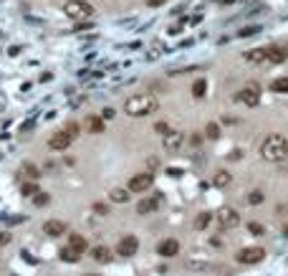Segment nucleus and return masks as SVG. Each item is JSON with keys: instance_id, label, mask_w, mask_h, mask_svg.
Wrapping results in <instances>:
<instances>
[{"instance_id": "1", "label": "nucleus", "mask_w": 288, "mask_h": 276, "mask_svg": "<svg viewBox=\"0 0 288 276\" xmlns=\"http://www.w3.org/2000/svg\"><path fill=\"white\" fill-rule=\"evenodd\" d=\"M261 155H263V160H268V162H281L288 155L286 137H283V135H268V137L263 139Z\"/></svg>"}, {"instance_id": "2", "label": "nucleus", "mask_w": 288, "mask_h": 276, "mask_svg": "<svg viewBox=\"0 0 288 276\" xmlns=\"http://www.w3.org/2000/svg\"><path fill=\"white\" fill-rule=\"evenodd\" d=\"M157 107L159 104H157V99L152 94H139V96H132V99L124 102V112L129 117H147V114L157 112Z\"/></svg>"}, {"instance_id": "3", "label": "nucleus", "mask_w": 288, "mask_h": 276, "mask_svg": "<svg viewBox=\"0 0 288 276\" xmlns=\"http://www.w3.org/2000/svg\"><path fill=\"white\" fill-rule=\"evenodd\" d=\"M64 13L73 18V20H83V18H91L94 8L86 3V0H66L64 3Z\"/></svg>"}, {"instance_id": "4", "label": "nucleus", "mask_w": 288, "mask_h": 276, "mask_svg": "<svg viewBox=\"0 0 288 276\" xmlns=\"http://www.w3.org/2000/svg\"><path fill=\"white\" fill-rule=\"evenodd\" d=\"M217 223H220L222 228H238V225H240V215H238L235 208L222 206V208H217Z\"/></svg>"}, {"instance_id": "5", "label": "nucleus", "mask_w": 288, "mask_h": 276, "mask_svg": "<svg viewBox=\"0 0 288 276\" xmlns=\"http://www.w3.org/2000/svg\"><path fill=\"white\" fill-rule=\"evenodd\" d=\"M152 183H154V175L152 172H139V175H134L129 180V193H144V190L152 188Z\"/></svg>"}, {"instance_id": "6", "label": "nucleus", "mask_w": 288, "mask_h": 276, "mask_svg": "<svg viewBox=\"0 0 288 276\" xmlns=\"http://www.w3.org/2000/svg\"><path fill=\"white\" fill-rule=\"evenodd\" d=\"M137 251H139V241H137V236H124V238L117 243V254L124 256V259L134 256Z\"/></svg>"}, {"instance_id": "7", "label": "nucleus", "mask_w": 288, "mask_h": 276, "mask_svg": "<svg viewBox=\"0 0 288 276\" xmlns=\"http://www.w3.org/2000/svg\"><path fill=\"white\" fill-rule=\"evenodd\" d=\"M238 99L245 104V107H258V102H261V89L258 86H245L243 91H238Z\"/></svg>"}, {"instance_id": "8", "label": "nucleus", "mask_w": 288, "mask_h": 276, "mask_svg": "<svg viewBox=\"0 0 288 276\" xmlns=\"http://www.w3.org/2000/svg\"><path fill=\"white\" fill-rule=\"evenodd\" d=\"M263 256H266L263 248H258V246H248V248H243V251L238 254V261H240V264H258Z\"/></svg>"}, {"instance_id": "9", "label": "nucleus", "mask_w": 288, "mask_h": 276, "mask_svg": "<svg viewBox=\"0 0 288 276\" xmlns=\"http://www.w3.org/2000/svg\"><path fill=\"white\" fill-rule=\"evenodd\" d=\"M157 254H159V256H164V259H172V256H177V254H180V243H177L175 238H164V241L157 246Z\"/></svg>"}, {"instance_id": "10", "label": "nucleus", "mask_w": 288, "mask_h": 276, "mask_svg": "<svg viewBox=\"0 0 288 276\" xmlns=\"http://www.w3.org/2000/svg\"><path fill=\"white\" fill-rule=\"evenodd\" d=\"M71 142H73V137L66 132V130H64V132H56L53 137L48 139V147H51V149H69V144H71Z\"/></svg>"}, {"instance_id": "11", "label": "nucleus", "mask_w": 288, "mask_h": 276, "mask_svg": "<svg viewBox=\"0 0 288 276\" xmlns=\"http://www.w3.org/2000/svg\"><path fill=\"white\" fill-rule=\"evenodd\" d=\"M180 147H182V135L169 130V132L164 135V149H167V152H177Z\"/></svg>"}, {"instance_id": "12", "label": "nucleus", "mask_w": 288, "mask_h": 276, "mask_svg": "<svg viewBox=\"0 0 288 276\" xmlns=\"http://www.w3.org/2000/svg\"><path fill=\"white\" fill-rule=\"evenodd\" d=\"M159 203H162V198H159V195H152V198H144L142 203L137 206V210H139L142 215H147V213H154V210L159 208Z\"/></svg>"}, {"instance_id": "13", "label": "nucleus", "mask_w": 288, "mask_h": 276, "mask_svg": "<svg viewBox=\"0 0 288 276\" xmlns=\"http://www.w3.org/2000/svg\"><path fill=\"white\" fill-rule=\"evenodd\" d=\"M43 231H46V236H64L66 233V223H61V220H46L43 223Z\"/></svg>"}, {"instance_id": "14", "label": "nucleus", "mask_w": 288, "mask_h": 276, "mask_svg": "<svg viewBox=\"0 0 288 276\" xmlns=\"http://www.w3.org/2000/svg\"><path fill=\"white\" fill-rule=\"evenodd\" d=\"M266 56H268V61H273V64H283L288 59V51L281 48V46H273V48H266Z\"/></svg>"}, {"instance_id": "15", "label": "nucleus", "mask_w": 288, "mask_h": 276, "mask_svg": "<svg viewBox=\"0 0 288 276\" xmlns=\"http://www.w3.org/2000/svg\"><path fill=\"white\" fill-rule=\"evenodd\" d=\"M91 256H94V261H99V264H109V261H111V251H109L106 246H96V248L91 251Z\"/></svg>"}, {"instance_id": "16", "label": "nucleus", "mask_w": 288, "mask_h": 276, "mask_svg": "<svg viewBox=\"0 0 288 276\" xmlns=\"http://www.w3.org/2000/svg\"><path fill=\"white\" fill-rule=\"evenodd\" d=\"M59 256H61V261H69V264H76V261L81 259V251H76L73 246H66V248H61V251H59Z\"/></svg>"}, {"instance_id": "17", "label": "nucleus", "mask_w": 288, "mask_h": 276, "mask_svg": "<svg viewBox=\"0 0 288 276\" xmlns=\"http://www.w3.org/2000/svg\"><path fill=\"white\" fill-rule=\"evenodd\" d=\"M230 180H233V178H230V172H227V170H217L215 178H213V185H215V188H227V185H230Z\"/></svg>"}, {"instance_id": "18", "label": "nucleus", "mask_w": 288, "mask_h": 276, "mask_svg": "<svg viewBox=\"0 0 288 276\" xmlns=\"http://www.w3.org/2000/svg\"><path fill=\"white\" fill-rule=\"evenodd\" d=\"M271 91L276 94H288V76H278L271 81Z\"/></svg>"}, {"instance_id": "19", "label": "nucleus", "mask_w": 288, "mask_h": 276, "mask_svg": "<svg viewBox=\"0 0 288 276\" xmlns=\"http://www.w3.org/2000/svg\"><path fill=\"white\" fill-rule=\"evenodd\" d=\"M69 246H73V248H76V251H81V254L89 248L86 238H83V236H78V233H71V236H69Z\"/></svg>"}, {"instance_id": "20", "label": "nucleus", "mask_w": 288, "mask_h": 276, "mask_svg": "<svg viewBox=\"0 0 288 276\" xmlns=\"http://www.w3.org/2000/svg\"><path fill=\"white\" fill-rule=\"evenodd\" d=\"M109 198L114 200V203H127L129 200V188L124 190V188H114L111 193H109Z\"/></svg>"}, {"instance_id": "21", "label": "nucleus", "mask_w": 288, "mask_h": 276, "mask_svg": "<svg viewBox=\"0 0 288 276\" xmlns=\"http://www.w3.org/2000/svg\"><path fill=\"white\" fill-rule=\"evenodd\" d=\"M245 59L248 61H268V56H266V48H253V51H245Z\"/></svg>"}, {"instance_id": "22", "label": "nucleus", "mask_w": 288, "mask_h": 276, "mask_svg": "<svg viewBox=\"0 0 288 276\" xmlns=\"http://www.w3.org/2000/svg\"><path fill=\"white\" fill-rule=\"evenodd\" d=\"M205 86H208V84H205V79H197V81H195V86H192V94H195L197 99H200V96H205Z\"/></svg>"}, {"instance_id": "23", "label": "nucleus", "mask_w": 288, "mask_h": 276, "mask_svg": "<svg viewBox=\"0 0 288 276\" xmlns=\"http://www.w3.org/2000/svg\"><path fill=\"white\" fill-rule=\"evenodd\" d=\"M89 130L99 135V132H104V122H101V119H96V117H91V119H89Z\"/></svg>"}, {"instance_id": "24", "label": "nucleus", "mask_w": 288, "mask_h": 276, "mask_svg": "<svg viewBox=\"0 0 288 276\" xmlns=\"http://www.w3.org/2000/svg\"><path fill=\"white\" fill-rule=\"evenodd\" d=\"M205 135H208L210 139H217V137H220V127H217L215 122H210V124L205 127Z\"/></svg>"}, {"instance_id": "25", "label": "nucleus", "mask_w": 288, "mask_h": 276, "mask_svg": "<svg viewBox=\"0 0 288 276\" xmlns=\"http://www.w3.org/2000/svg\"><path fill=\"white\" fill-rule=\"evenodd\" d=\"M36 193H38V185H36V183H25V185H23V195H25V198H33Z\"/></svg>"}, {"instance_id": "26", "label": "nucleus", "mask_w": 288, "mask_h": 276, "mask_svg": "<svg viewBox=\"0 0 288 276\" xmlns=\"http://www.w3.org/2000/svg\"><path fill=\"white\" fill-rule=\"evenodd\" d=\"M48 200H51V198H48L46 193H41V190H38V193L33 195V203H36V206H38V208H41V206H46Z\"/></svg>"}, {"instance_id": "27", "label": "nucleus", "mask_w": 288, "mask_h": 276, "mask_svg": "<svg viewBox=\"0 0 288 276\" xmlns=\"http://www.w3.org/2000/svg\"><path fill=\"white\" fill-rule=\"evenodd\" d=\"M210 218H213V215H210V213H200V218H197V220H195V225H197V228H205V225H208V223H210Z\"/></svg>"}, {"instance_id": "28", "label": "nucleus", "mask_w": 288, "mask_h": 276, "mask_svg": "<svg viewBox=\"0 0 288 276\" xmlns=\"http://www.w3.org/2000/svg\"><path fill=\"white\" fill-rule=\"evenodd\" d=\"M248 203H253V206H255V203H263V193H261V190H253V193L248 195Z\"/></svg>"}, {"instance_id": "29", "label": "nucleus", "mask_w": 288, "mask_h": 276, "mask_svg": "<svg viewBox=\"0 0 288 276\" xmlns=\"http://www.w3.org/2000/svg\"><path fill=\"white\" fill-rule=\"evenodd\" d=\"M25 175H28L31 180H38V178H41V175H38V170H36L33 165H25Z\"/></svg>"}, {"instance_id": "30", "label": "nucleus", "mask_w": 288, "mask_h": 276, "mask_svg": "<svg viewBox=\"0 0 288 276\" xmlns=\"http://www.w3.org/2000/svg\"><path fill=\"white\" fill-rule=\"evenodd\" d=\"M253 33H258V28H243L238 36H240V38H248V36H253Z\"/></svg>"}, {"instance_id": "31", "label": "nucleus", "mask_w": 288, "mask_h": 276, "mask_svg": "<svg viewBox=\"0 0 288 276\" xmlns=\"http://www.w3.org/2000/svg\"><path fill=\"white\" fill-rule=\"evenodd\" d=\"M94 210H96L99 215H106V213H109V208L104 206V203H94Z\"/></svg>"}, {"instance_id": "32", "label": "nucleus", "mask_w": 288, "mask_h": 276, "mask_svg": "<svg viewBox=\"0 0 288 276\" xmlns=\"http://www.w3.org/2000/svg\"><path fill=\"white\" fill-rule=\"evenodd\" d=\"M248 228H250V233H258V236L263 233V225H261V223H250Z\"/></svg>"}, {"instance_id": "33", "label": "nucleus", "mask_w": 288, "mask_h": 276, "mask_svg": "<svg viewBox=\"0 0 288 276\" xmlns=\"http://www.w3.org/2000/svg\"><path fill=\"white\" fill-rule=\"evenodd\" d=\"M154 130H157V132H162V135H167V132H169V127H167L164 122H159V124H157Z\"/></svg>"}, {"instance_id": "34", "label": "nucleus", "mask_w": 288, "mask_h": 276, "mask_svg": "<svg viewBox=\"0 0 288 276\" xmlns=\"http://www.w3.org/2000/svg\"><path fill=\"white\" fill-rule=\"evenodd\" d=\"M66 132H69V135H71V137H76V135H78V127H76V124H69V127H66Z\"/></svg>"}, {"instance_id": "35", "label": "nucleus", "mask_w": 288, "mask_h": 276, "mask_svg": "<svg viewBox=\"0 0 288 276\" xmlns=\"http://www.w3.org/2000/svg\"><path fill=\"white\" fill-rule=\"evenodd\" d=\"M101 117H104V119H114V109H104Z\"/></svg>"}, {"instance_id": "36", "label": "nucleus", "mask_w": 288, "mask_h": 276, "mask_svg": "<svg viewBox=\"0 0 288 276\" xmlns=\"http://www.w3.org/2000/svg\"><path fill=\"white\" fill-rule=\"evenodd\" d=\"M164 3H167V0H147L149 8H157V5H164Z\"/></svg>"}, {"instance_id": "37", "label": "nucleus", "mask_w": 288, "mask_h": 276, "mask_svg": "<svg viewBox=\"0 0 288 276\" xmlns=\"http://www.w3.org/2000/svg\"><path fill=\"white\" fill-rule=\"evenodd\" d=\"M10 243V236L8 233H0V246H8Z\"/></svg>"}, {"instance_id": "38", "label": "nucleus", "mask_w": 288, "mask_h": 276, "mask_svg": "<svg viewBox=\"0 0 288 276\" xmlns=\"http://www.w3.org/2000/svg\"><path fill=\"white\" fill-rule=\"evenodd\" d=\"M240 157H243L240 149H233V152H230V160H240Z\"/></svg>"}, {"instance_id": "39", "label": "nucleus", "mask_w": 288, "mask_h": 276, "mask_svg": "<svg viewBox=\"0 0 288 276\" xmlns=\"http://www.w3.org/2000/svg\"><path fill=\"white\" fill-rule=\"evenodd\" d=\"M220 3H233V0H220Z\"/></svg>"}]
</instances>
